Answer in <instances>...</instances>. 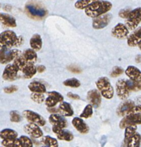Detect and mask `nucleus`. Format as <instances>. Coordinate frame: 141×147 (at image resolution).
Segmentation results:
<instances>
[{"instance_id":"1","label":"nucleus","mask_w":141,"mask_h":147,"mask_svg":"<svg viewBox=\"0 0 141 147\" xmlns=\"http://www.w3.org/2000/svg\"><path fill=\"white\" fill-rule=\"evenodd\" d=\"M113 7L111 2L105 0H97L95 2L92 3L87 8L85 9L86 15L88 17L95 18L98 16L105 14L110 11Z\"/></svg>"},{"instance_id":"2","label":"nucleus","mask_w":141,"mask_h":147,"mask_svg":"<svg viewBox=\"0 0 141 147\" xmlns=\"http://www.w3.org/2000/svg\"><path fill=\"white\" fill-rule=\"evenodd\" d=\"M23 42V37L17 36L15 32L11 30H6L2 32L0 35L1 47L11 48L14 46H19Z\"/></svg>"},{"instance_id":"3","label":"nucleus","mask_w":141,"mask_h":147,"mask_svg":"<svg viewBox=\"0 0 141 147\" xmlns=\"http://www.w3.org/2000/svg\"><path fill=\"white\" fill-rule=\"evenodd\" d=\"M96 86L102 96L107 99H111L114 96V89L107 77H101L96 81Z\"/></svg>"},{"instance_id":"4","label":"nucleus","mask_w":141,"mask_h":147,"mask_svg":"<svg viewBox=\"0 0 141 147\" xmlns=\"http://www.w3.org/2000/svg\"><path fill=\"white\" fill-rule=\"evenodd\" d=\"M25 9L29 16L34 19L43 18L47 14V10L37 3L30 2L26 4Z\"/></svg>"},{"instance_id":"5","label":"nucleus","mask_w":141,"mask_h":147,"mask_svg":"<svg viewBox=\"0 0 141 147\" xmlns=\"http://www.w3.org/2000/svg\"><path fill=\"white\" fill-rule=\"evenodd\" d=\"M141 22V7H138L131 10L128 17L126 19V25L129 30H136Z\"/></svg>"},{"instance_id":"6","label":"nucleus","mask_w":141,"mask_h":147,"mask_svg":"<svg viewBox=\"0 0 141 147\" xmlns=\"http://www.w3.org/2000/svg\"><path fill=\"white\" fill-rule=\"evenodd\" d=\"M11 48H7L1 47V63L5 64L11 61H14L19 55L21 54L19 50H10Z\"/></svg>"},{"instance_id":"7","label":"nucleus","mask_w":141,"mask_h":147,"mask_svg":"<svg viewBox=\"0 0 141 147\" xmlns=\"http://www.w3.org/2000/svg\"><path fill=\"white\" fill-rule=\"evenodd\" d=\"M113 19L111 14L105 13L102 15L95 17L93 21V27L95 30H101L107 27Z\"/></svg>"},{"instance_id":"8","label":"nucleus","mask_w":141,"mask_h":147,"mask_svg":"<svg viewBox=\"0 0 141 147\" xmlns=\"http://www.w3.org/2000/svg\"><path fill=\"white\" fill-rule=\"evenodd\" d=\"M23 116L30 123H34L40 126H44L46 124V121L41 115L30 110L23 111Z\"/></svg>"},{"instance_id":"9","label":"nucleus","mask_w":141,"mask_h":147,"mask_svg":"<svg viewBox=\"0 0 141 147\" xmlns=\"http://www.w3.org/2000/svg\"><path fill=\"white\" fill-rule=\"evenodd\" d=\"M141 124V114H130L123 116V119L120 122V128L126 129L127 126L132 125Z\"/></svg>"},{"instance_id":"10","label":"nucleus","mask_w":141,"mask_h":147,"mask_svg":"<svg viewBox=\"0 0 141 147\" xmlns=\"http://www.w3.org/2000/svg\"><path fill=\"white\" fill-rule=\"evenodd\" d=\"M115 88L117 97L120 100H125L128 98L129 94H130V90L128 88L126 80L120 79L117 80L115 85Z\"/></svg>"},{"instance_id":"11","label":"nucleus","mask_w":141,"mask_h":147,"mask_svg":"<svg viewBox=\"0 0 141 147\" xmlns=\"http://www.w3.org/2000/svg\"><path fill=\"white\" fill-rule=\"evenodd\" d=\"M112 35L117 39H125L128 37L129 34V29L126 24L123 23H118L112 29Z\"/></svg>"},{"instance_id":"12","label":"nucleus","mask_w":141,"mask_h":147,"mask_svg":"<svg viewBox=\"0 0 141 147\" xmlns=\"http://www.w3.org/2000/svg\"><path fill=\"white\" fill-rule=\"evenodd\" d=\"M102 94L99 90H90L87 92V99L90 104L93 106V108L97 109L101 104L102 101Z\"/></svg>"},{"instance_id":"13","label":"nucleus","mask_w":141,"mask_h":147,"mask_svg":"<svg viewBox=\"0 0 141 147\" xmlns=\"http://www.w3.org/2000/svg\"><path fill=\"white\" fill-rule=\"evenodd\" d=\"M40 127V126L36 123H30L24 126V131L32 138L38 139L43 136V132Z\"/></svg>"},{"instance_id":"14","label":"nucleus","mask_w":141,"mask_h":147,"mask_svg":"<svg viewBox=\"0 0 141 147\" xmlns=\"http://www.w3.org/2000/svg\"><path fill=\"white\" fill-rule=\"evenodd\" d=\"M64 100L62 95L56 91H51L48 93V97L45 99V104L47 107H54L58 103Z\"/></svg>"},{"instance_id":"15","label":"nucleus","mask_w":141,"mask_h":147,"mask_svg":"<svg viewBox=\"0 0 141 147\" xmlns=\"http://www.w3.org/2000/svg\"><path fill=\"white\" fill-rule=\"evenodd\" d=\"M18 72L19 70L16 67V66L14 64L8 65L4 68V71H3V79L5 80H7V81H12V80H14L16 78H17Z\"/></svg>"},{"instance_id":"16","label":"nucleus","mask_w":141,"mask_h":147,"mask_svg":"<svg viewBox=\"0 0 141 147\" xmlns=\"http://www.w3.org/2000/svg\"><path fill=\"white\" fill-rule=\"evenodd\" d=\"M141 42V27L136 28V30L128 37L127 43L130 47L138 46Z\"/></svg>"},{"instance_id":"17","label":"nucleus","mask_w":141,"mask_h":147,"mask_svg":"<svg viewBox=\"0 0 141 147\" xmlns=\"http://www.w3.org/2000/svg\"><path fill=\"white\" fill-rule=\"evenodd\" d=\"M49 121L52 126H57L62 129H65L67 126V121L65 119L57 113H52L49 117Z\"/></svg>"},{"instance_id":"18","label":"nucleus","mask_w":141,"mask_h":147,"mask_svg":"<svg viewBox=\"0 0 141 147\" xmlns=\"http://www.w3.org/2000/svg\"><path fill=\"white\" fill-rule=\"evenodd\" d=\"M72 124L73 125V126L75 128L77 131L83 134H87L90 131V128L87 126V124H86L85 122H84V121L80 118H74L72 121Z\"/></svg>"},{"instance_id":"19","label":"nucleus","mask_w":141,"mask_h":147,"mask_svg":"<svg viewBox=\"0 0 141 147\" xmlns=\"http://www.w3.org/2000/svg\"><path fill=\"white\" fill-rule=\"evenodd\" d=\"M135 106L133 100H126L123 101L117 109V114L119 116H125L128 114L129 111Z\"/></svg>"},{"instance_id":"20","label":"nucleus","mask_w":141,"mask_h":147,"mask_svg":"<svg viewBox=\"0 0 141 147\" xmlns=\"http://www.w3.org/2000/svg\"><path fill=\"white\" fill-rule=\"evenodd\" d=\"M126 76L130 79L136 81L141 82V71L138 67L130 65L125 70Z\"/></svg>"},{"instance_id":"21","label":"nucleus","mask_w":141,"mask_h":147,"mask_svg":"<svg viewBox=\"0 0 141 147\" xmlns=\"http://www.w3.org/2000/svg\"><path fill=\"white\" fill-rule=\"evenodd\" d=\"M0 20L1 23L6 27H16L17 22L15 18L12 16L5 13H1L0 14Z\"/></svg>"},{"instance_id":"22","label":"nucleus","mask_w":141,"mask_h":147,"mask_svg":"<svg viewBox=\"0 0 141 147\" xmlns=\"http://www.w3.org/2000/svg\"><path fill=\"white\" fill-rule=\"evenodd\" d=\"M59 109H60V113H61L62 116H63L68 117L74 114V111L72 108V106L67 102H61L59 106Z\"/></svg>"},{"instance_id":"23","label":"nucleus","mask_w":141,"mask_h":147,"mask_svg":"<svg viewBox=\"0 0 141 147\" xmlns=\"http://www.w3.org/2000/svg\"><path fill=\"white\" fill-rule=\"evenodd\" d=\"M30 47L35 51H40L42 47V40L41 36L39 34H35L31 37L30 41Z\"/></svg>"},{"instance_id":"24","label":"nucleus","mask_w":141,"mask_h":147,"mask_svg":"<svg viewBox=\"0 0 141 147\" xmlns=\"http://www.w3.org/2000/svg\"><path fill=\"white\" fill-rule=\"evenodd\" d=\"M29 89L33 93H46V87L44 84L39 81H32L28 86Z\"/></svg>"},{"instance_id":"25","label":"nucleus","mask_w":141,"mask_h":147,"mask_svg":"<svg viewBox=\"0 0 141 147\" xmlns=\"http://www.w3.org/2000/svg\"><path fill=\"white\" fill-rule=\"evenodd\" d=\"M37 73V67L34 66V63H30L26 66L25 68H24L22 71L24 78L27 79H30L32 77H34Z\"/></svg>"},{"instance_id":"26","label":"nucleus","mask_w":141,"mask_h":147,"mask_svg":"<svg viewBox=\"0 0 141 147\" xmlns=\"http://www.w3.org/2000/svg\"><path fill=\"white\" fill-rule=\"evenodd\" d=\"M29 62L24 58V57L23 56L22 54L19 55L15 60L13 61V64L16 66L17 69L19 70V71H23L24 68H25L26 66L29 64Z\"/></svg>"},{"instance_id":"27","label":"nucleus","mask_w":141,"mask_h":147,"mask_svg":"<svg viewBox=\"0 0 141 147\" xmlns=\"http://www.w3.org/2000/svg\"><path fill=\"white\" fill-rule=\"evenodd\" d=\"M37 51H35L34 50H33L32 48L31 49H27L26 50L24 53H22L23 56L24 57V58L30 63H35L36 61L37 60Z\"/></svg>"},{"instance_id":"28","label":"nucleus","mask_w":141,"mask_h":147,"mask_svg":"<svg viewBox=\"0 0 141 147\" xmlns=\"http://www.w3.org/2000/svg\"><path fill=\"white\" fill-rule=\"evenodd\" d=\"M57 137L59 140L65 141V142H71L74 139L73 133L70 132V131L65 130L62 129L58 134H57Z\"/></svg>"},{"instance_id":"29","label":"nucleus","mask_w":141,"mask_h":147,"mask_svg":"<svg viewBox=\"0 0 141 147\" xmlns=\"http://www.w3.org/2000/svg\"><path fill=\"white\" fill-rule=\"evenodd\" d=\"M141 136L138 133L136 132L126 142V145L129 147H138L140 146Z\"/></svg>"},{"instance_id":"30","label":"nucleus","mask_w":141,"mask_h":147,"mask_svg":"<svg viewBox=\"0 0 141 147\" xmlns=\"http://www.w3.org/2000/svg\"><path fill=\"white\" fill-rule=\"evenodd\" d=\"M1 139H16L17 138L18 134L14 130L10 129H3L0 133Z\"/></svg>"},{"instance_id":"31","label":"nucleus","mask_w":141,"mask_h":147,"mask_svg":"<svg viewBox=\"0 0 141 147\" xmlns=\"http://www.w3.org/2000/svg\"><path fill=\"white\" fill-rule=\"evenodd\" d=\"M2 146L5 147H21V142L19 139H3L1 142Z\"/></svg>"},{"instance_id":"32","label":"nucleus","mask_w":141,"mask_h":147,"mask_svg":"<svg viewBox=\"0 0 141 147\" xmlns=\"http://www.w3.org/2000/svg\"><path fill=\"white\" fill-rule=\"evenodd\" d=\"M41 142L44 146L48 147H57L58 146V142L57 139L51 137L50 136H44L42 137Z\"/></svg>"},{"instance_id":"33","label":"nucleus","mask_w":141,"mask_h":147,"mask_svg":"<svg viewBox=\"0 0 141 147\" xmlns=\"http://www.w3.org/2000/svg\"><path fill=\"white\" fill-rule=\"evenodd\" d=\"M126 83L130 91L137 92L141 90V82L136 81V80L130 79V80H126Z\"/></svg>"},{"instance_id":"34","label":"nucleus","mask_w":141,"mask_h":147,"mask_svg":"<svg viewBox=\"0 0 141 147\" xmlns=\"http://www.w3.org/2000/svg\"><path fill=\"white\" fill-rule=\"evenodd\" d=\"M96 1L97 0H77L75 4V7L77 9H85L89 5Z\"/></svg>"},{"instance_id":"35","label":"nucleus","mask_w":141,"mask_h":147,"mask_svg":"<svg viewBox=\"0 0 141 147\" xmlns=\"http://www.w3.org/2000/svg\"><path fill=\"white\" fill-rule=\"evenodd\" d=\"M125 130V142H126L128 141V139L134 134L137 130V126L136 125H132L128 126L126 128Z\"/></svg>"},{"instance_id":"36","label":"nucleus","mask_w":141,"mask_h":147,"mask_svg":"<svg viewBox=\"0 0 141 147\" xmlns=\"http://www.w3.org/2000/svg\"><path fill=\"white\" fill-rule=\"evenodd\" d=\"M93 106L91 104H88L86 106L83 111L80 114V118L82 119H89L93 116Z\"/></svg>"},{"instance_id":"37","label":"nucleus","mask_w":141,"mask_h":147,"mask_svg":"<svg viewBox=\"0 0 141 147\" xmlns=\"http://www.w3.org/2000/svg\"><path fill=\"white\" fill-rule=\"evenodd\" d=\"M30 98H31L33 101L39 103V104L42 103L43 102L45 101V97L44 96V93H33V92H32Z\"/></svg>"},{"instance_id":"38","label":"nucleus","mask_w":141,"mask_h":147,"mask_svg":"<svg viewBox=\"0 0 141 147\" xmlns=\"http://www.w3.org/2000/svg\"><path fill=\"white\" fill-rule=\"evenodd\" d=\"M63 85H64V86H68V87L71 88H78L80 87L81 83H80V80L75 78H70L64 80V81L63 82Z\"/></svg>"},{"instance_id":"39","label":"nucleus","mask_w":141,"mask_h":147,"mask_svg":"<svg viewBox=\"0 0 141 147\" xmlns=\"http://www.w3.org/2000/svg\"><path fill=\"white\" fill-rule=\"evenodd\" d=\"M9 116L10 120H11V122L18 123V122H20L21 121V116L17 111H11L9 113Z\"/></svg>"},{"instance_id":"40","label":"nucleus","mask_w":141,"mask_h":147,"mask_svg":"<svg viewBox=\"0 0 141 147\" xmlns=\"http://www.w3.org/2000/svg\"><path fill=\"white\" fill-rule=\"evenodd\" d=\"M19 139L20 142H21L23 147L32 146H33V143H32V140L30 139V138L27 137V136H21L19 138Z\"/></svg>"},{"instance_id":"41","label":"nucleus","mask_w":141,"mask_h":147,"mask_svg":"<svg viewBox=\"0 0 141 147\" xmlns=\"http://www.w3.org/2000/svg\"><path fill=\"white\" fill-rule=\"evenodd\" d=\"M123 73H124L123 68H122L121 67H119V66H115L113 69V70H112L111 73H110V76L113 78H117L118 76H120V75L123 74Z\"/></svg>"},{"instance_id":"42","label":"nucleus","mask_w":141,"mask_h":147,"mask_svg":"<svg viewBox=\"0 0 141 147\" xmlns=\"http://www.w3.org/2000/svg\"><path fill=\"white\" fill-rule=\"evenodd\" d=\"M130 114H141V105H135L128 113L127 115Z\"/></svg>"},{"instance_id":"43","label":"nucleus","mask_w":141,"mask_h":147,"mask_svg":"<svg viewBox=\"0 0 141 147\" xmlns=\"http://www.w3.org/2000/svg\"><path fill=\"white\" fill-rule=\"evenodd\" d=\"M3 90H4V93L9 94V93H12L17 91V90H18V87H17V86H14V85H12V86H7V87L4 88Z\"/></svg>"},{"instance_id":"44","label":"nucleus","mask_w":141,"mask_h":147,"mask_svg":"<svg viewBox=\"0 0 141 147\" xmlns=\"http://www.w3.org/2000/svg\"><path fill=\"white\" fill-rule=\"evenodd\" d=\"M130 11H131V10H130V9H121L119 11V16H120L121 18L127 19L129 14H130Z\"/></svg>"},{"instance_id":"45","label":"nucleus","mask_w":141,"mask_h":147,"mask_svg":"<svg viewBox=\"0 0 141 147\" xmlns=\"http://www.w3.org/2000/svg\"><path fill=\"white\" fill-rule=\"evenodd\" d=\"M67 69H68L70 72H72V73H80L82 71L81 69H80V67H77V66H75V65L68 66V67H67Z\"/></svg>"},{"instance_id":"46","label":"nucleus","mask_w":141,"mask_h":147,"mask_svg":"<svg viewBox=\"0 0 141 147\" xmlns=\"http://www.w3.org/2000/svg\"><path fill=\"white\" fill-rule=\"evenodd\" d=\"M67 97L70 98H71V99H73V100H79V99L80 98V96H79L78 95L75 94V93H71V92H70V93H67Z\"/></svg>"},{"instance_id":"47","label":"nucleus","mask_w":141,"mask_h":147,"mask_svg":"<svg viewBox=\"0 0 141 147\" xmlns=\"http://www.w3.org/2000/svg\"><path fill=\"white\" fill-rule=\"evenodd\" d=\"M47 111H48L50 113H60V109H55V108L54 107H48L47 108Z\"/></svg>"},{"instance_id":"48","label":"nucleus","mask_w":141,"mask_h":147,"mask_svg":"<svg viewBox=\"0 0 141 147\" xmlns=\"http://www.w3.org/2000/svg\"><path fill=\"white\" fill-rule=\"evenodd\" d=\"M37 72L40 73H43L44 71H45V66L44 65H39L37 67Z\"/></svg>"},{"instance_id":"49","label":"nucleus","mask_w":141,"mask_h":147,"mask_svg":"<svg viewBox=\"0 0 141 147\" xmlns=\"http://www.w3.org/2000/svg\"><path fill=\"white\" fill-rule=\"evenodd\" d=\"M138 47H139V48H140V50H141V42L140 43V44H139V45H138Z\"/></svg>"},{"instance_id":"50","label":"nucleus","mask_w":141,"mask_h":147,"mask_svg":"<svg viewBox=\"0 0 141 147\" xmlns=\"http://www.w3.org/2000/svg\"><path fill=\"white\" fill-rule=\"evenodd\" d=\"M140 136H141V135H140ZM140 144H141V139H140Z\"/></svg>"}]
</instances>
